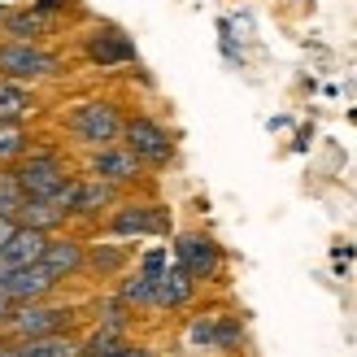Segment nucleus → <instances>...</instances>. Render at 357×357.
I'll list each match as a JSON object with an SVG mask.
<instances>
[{
  "instance_id": "14",
  "label": "nucleus",
  "mask_w": 357,
  "mask_h": 357,
  "mask_svg": "<svg viewBox=\"0 0 357 357\" xmlns=\"http://www.w3.org/2000/svg\"><path fill=\"white\" fill-rule=\"evenodd\" d=\"M44 244H48V231H35V227H13V236L0 248V271H17V266H35L44 257Z\"/></svg>"
},
{
  "instance_id": "20",
  "label": "nucleus",
  "mask_w": 357,
  "mask_h": 357,
  "mask_svg": "<svg viewBox=\"0 0 357 357\" xmlns=\"http://www.w3.org/2000/svg\"><path fill=\"white\" fill-rule=\"evenodd\" d=\"M17 222H22V227H35V231H48V236H52V231L66 227L70 218H66V213L52 205V201H35V196H26L22 209H17Z\"/></svg>"
},
{
  "instance_id": "26",
  "label": "nucleus",
  "mask_w": 357,
  "mask_h": 357,
  "mask_svg": "<svg viewBox=\"0 0 357 357\" xmlns=\"http://www.w3.org/2000/svg\"><path fill=\"white\" fill-rule=\"evenodd\" d=\"M13 227H17V218H0V248H5V240L13 236Z\"/></svg>"
},
{
  "instance_id": "24",
  "label": "nucleus",
  "mask_w": 357,
  "mask_h": 357,
  "mask_svg": "<svg viewBox=\"0 0 357 357\" xmlns=\"http://www.w3.org/2000/svg\"><path fill=\"white\" fill-rule=\"evenodd\" d=\"M40 13H48V17H57V13H66V9H75L79 0H31Z\"/></svg>"
},
{
  "instance_id": "11",
  "label": "nucleus",
  "mask_w": 357,
  "mask_h": 357,
  "mask_svg": "<svg viewBox=\"0 0 357 357\" xmlns=\"http://www.w3.org/2000/svg\"><path fill=\"white\" fill-rule=\"evenodd\" d=\"M83 253H87V244H83V240H75V236H57V231H52L48 244H44L40 271H44L52 283H66L70 275H79V271H83Z\"/></svg>"
},
{
  "instance_id": "15",
  "label": "nucleus",
  "mask_w": 357,
  "mask_h": 357,
  "mask_svg": "<svg viewBox=\"0 0 357 357\" xmlns=\"http://www.w3.org/2000/svg\"><path fill=\"white\" fill-rule=\"evenodd\" d=\"M118 205V188L105 178H75V196H70V218H96L100 209Z\"/></svg>"
},
{
  "instance_id": "18",
  "label": "nucleus",
  "mask_w": 357,
  "mask_h": 357,
  "mask_svg": "<svg viewBox=\"0 0 357 357\" xmlns=\"http://www.w3.org/2000/svg\"><path fill=\"white\" fill-rule=\"evenodd\" d=\"M127 344V323H96L79 340V357H114Z\"/></svg>"
},
{
  "instance_id": "13",
  "label": "nucleus",
  "mask_w": 357,
  "mask_h": 357,
  "mask_svg": "<svg viewBox=\"0 0 357 357\" xmlns=\"http://www.w3.org/2000/svg\"><path fill=\"white\" fill-rule=\"evenodd\" d=\"M0 288H5V296L13 305H26V301H44L57 283H52L40 271V261H35V266H17V271H0Z\"/></svg>"
},
{
  "instance_id": "6",
  "label": "nucleus",
  "mask_w": 357,
  "mask_h": 357,
  "mask_svg": "<svg viewBox=\"0 0 357 357\" xmlns=\"http://www.w3.org/2000/svg\"><path fill=\"white\" fill-rule=\"evenodd\" d=\"M105 231L114 240H144V236H170V209L149 205V201H127L114 205V213L105 218Z\"/></svg>"
},
{
  "instance_id": "3",
  "label": "nucleus",
  "mask_w": 357,
  "mask_h": 357,
  "mask_svg": "<svg viewBox=\"0 0 357 357\" xmlns=\"http://www.w3.org/2000/svg\"><path fill=\"white\" fill-rule=\"evenodd\" d=\"M66 131L87 149H109L122 139V114L114 100H79L66 114Z\"/></svg>"
},
{
  "instance_id": "12",
  "label": "nucleus",
  "mask_w": 357,
  "mask_h": 357,
  "mask_svg": "<svg viewBox=\"0 0 357 357\" xmlns=\"http://www.w3.org/2000/svg\"><path fill=\"white\" fill-rule=\"evenodd\" d=\"M87 170H92V178H105V183H135L139 174H144V166H139V157L131 149L122 144H109V149H92V162H87Z\"/></svg>"
},
{
  "instance_id": "9",
  "label": "nucleus",
  "mask_w": 357,
  "mask_h": 357,
  "mask_svg": "<svg viewBox=\"0 0 357 357\" xmlns=\"http://www.w3.org/2000/svg\"><path fill=\"white\" fill-rule=\"evenodd\" d=\"M83 57L92 66H100V70H114V66L135 61V44H131V35L118 31V26H96L83 40Z\"/></svg>"
},
{
  "instance_id": "16",
  "label": "nucleus",
  "mask_w": 357,
  "mask_h": 357,
  "mask_svg": "<svg viewBox=\"0 0 357 357\" xmlns=\"http://www.w3.org/2000/svg\"><path fill=\"white\" fill-rule=\"evenodd\" d=\"M192 296H196V279H192L178 261H170L166 271H162V279H157L153 310H183Z\"/></svg>"
},
{
  "instance_id": "8",
  "label": "nucleus",
  "mask_w": 357,
  "mask_h": 357,
  "mask_svg": "<svg viewBox=\"0 0 357 357\" xmlns=\"http://www.w3.org/2000/svg\"><path fill=\"white\" fill-rule=\"evenodd\" d=\"M174 261L183 266V271L201 283V279H213L222 266V248L213 244L205 231H183V236H174Z\"/></svg>"
},
{
  "instance_id": "4",
  "label": "nucleus",
  "mask_w": 357,
  "mask_h": 357,
  "mask_svg": "<svg viewBox=\"0 0 357 357\" xmlns=\"http://www.w3.org/2000/svg\"><path fill=\"white\" fill-rule=\"evenodd\" d=\"M9 170H13V178H17V188H22V196H35V201H52V196L66 188V178H70L66 162H61L57 153H48V149L22 153Z\"/></svg>"
},
{
  "instance_id": "10",
  "label": "nucleus",
  "mask_w": 357,
  "mask_h": 357,
  "mask_svg": "<svg viewBox=\"0 0 357 357\" xmlns=\"http://www.w3.org/2000/svg\"><path fill=\"white\" fill-rule=\"evenodd\" d=\"M57 31V17L40 13L35 5H5V13H0V40H31L40 44L44 35Z\"/></svg>"
},
{
  "instance_id": "1",
  "label": "nucleus",
  "mask_w": 357,
  "mask_h": 357,
  "mask_svg": "<svg viewBox=\"0 0 357 357\" xmlns=\"http://www.w3.org/2000/svg\"><path fill=\"white\" fill-rule=\"evenodd\" d=\"M75 305H57V301H26V305H13V314L5 318L0 335L5 340H35V335H57L75 327Z\"/></svg>"
},
{
  "instance_id": "25",
  "label": "nucleus",
  "mask_w": 357,
  "mask_h": 357,
  "mask_svg": "<svg viewBox=\"0 0 357 357\" xmlns=\"http://www.w3.org/2000/svg\"><path fill=\"white\" fill-rule=\"evenodd\" d=\"M114 357H153V353H149L144 344H131V340H127V344H122V349H118Z\"/></svg>"
},
{
  "instance_id": "7",
  "label": "nucleus",
  "mask_w": 357,
  "mask_h": 357,
  "mask_svg": "<svg viewBox=\"0 0 357 357\" xmlns=\"http://www.w3.org/2000/svg\"><path fill=\"white\" fill-rule=\"evenodd\" d=\"M183 340L196 353H231V349H240V340H244V323H240L236 314L213 310V314L192 318L188 331H183Z\"/></svg>"
},
{
  "instance_id": "27",
  "label": "nucleus",
  "mask_w": 357,
  "mask_h": 357,
  "mask_svg": "<svg viewBox=\"0 0 357 357\" xmlns=\"http://www.w3.org/2000/svg\"><path fill=\"white\" fill-rule=\"evenodd\" d=\"M9 314H13V301L5 296V288H0V327H5V318H9Z\"/></svg>"
},
{
  "instance_id": "17",
  "label": "nucleus",
  "mask_w": 357,
  "mask_h": 357,
  "mask_svg": "<svg viewBox=\"0 0 357 357\" xmlns=\"http://www.w3.org/2000/svg\"><path fill=\"white\" fill-rule=\"evenodd\" d=\"M127 261H131V244H87L83 271H92L96 279H114V275H122Z\"/></svg>"
},
{
  "instance_id": "23",
  "label": "nucleus",
  "mask_w": 357,
  "mask_h": 357,
  "mask_svg": "<svg viewBox=\"0 0 357 357\" xmlns=\"http://www.w3.org/2000/svg\"><path fill=\"white\" fill-rule=\"evenodd\" d=\"M22 188H17V178L9 166H0V218H17V209H22Z\"/></svg>"
},
{
  "instance_id": "2",
  "label": "nucleus",
  "mask_w": 357,
  "mask_h": 357,
  "mask_svg": "<svg viewBox=\"0 0 357 357\" xmlns=\"http://www.w3.org/2000/svg\"><path fill=\"white\" fill-rule=\"evenodd\" d=\"M66 70L61 52H52L44 44L31 40H0V75L13 83H40V79H57Z\"/></svg>"
},
{
  "instance_id": "22",
  "label": "nucleus",
  "mask_w": 357,
  "mask_h": 357,
  "mask_svg": "<svg viewBox=\"0 0 357 357\" xmlns=\"http://www.w3.org/2000/svg\"><path fill=\"white\" fill-rule=\"evenodd\" d=\"M26 144H31V131L22 122H0V166H13L26 153Z\"/></svg>"
},
{
  "instance_id": "28",
  "label": "nucleus",
  "mask_w": 357,
  "mask_h": 357,
  "mask_svg": "<svg viewBox=\"0 0 357 357\" xmlns=\"http://www.w3.org/2000/svg\"><path fill=\"white\" fill-rule=\"evenodd\" d=\"M0 5H9V0H0Z\"/></svg>"
},
{
  "instance_id": "21",
  "label": "nucleus",
  "mask_w": 357,
  "mask_h": 357,
  "mask_svg": "<svg viewBox=\"0 0 357 357\" xmlns=\"http://www.w3.org/2000/svg\"><path fill=\"white\" fill-rule=\"evenodd\" d=\"M153 292H157V279L144 275V271H135L118 283V301L127 310H153Z\"/></svg>"
},
{
  "instance_id": "5",
  "label": "nucleus",
  "mask_w": 357,
  "mask_h": 357,
  "mask_svg": "<svg viewBox=\"0 0 357 357\" xmlns=\"http://www.w3.org/2000/svg\"><path fill=\"white\" fill-rule=\"evenodd\" d=\"M118 144L131 149L139 157V166H166L174 157V135L157 118H149V114L122 118V139H118Z\"/></svg>"
},
{
  "instance_id": "19",
  "label": "nucleus",
  "mask_w": 357,
  "mask_h": 357,
  "mask_svg": "<svg viewBox=\"0 0 357 357\" xmlns=\"http://www.w3.org/2000/svg\"><path fill=\"white\" fill-rule=\"evenodd\" d=\"M35 109V92L31 83H13L0 75V122H22Z\"/></svg>"
}]
</instances>
